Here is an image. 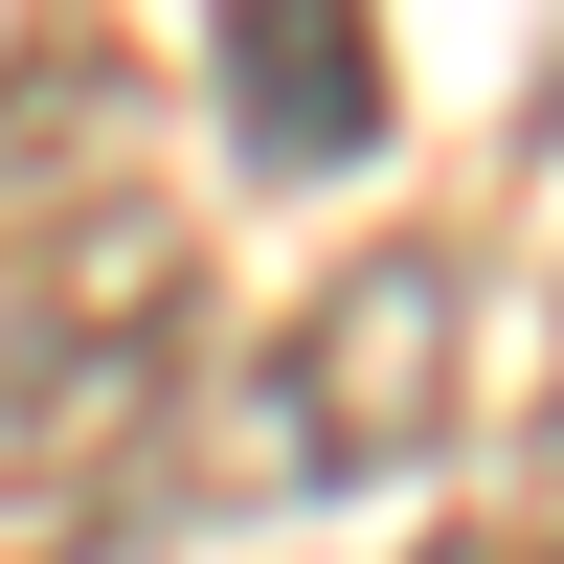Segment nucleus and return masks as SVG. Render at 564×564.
I'll use <instances>...</instances> for the list:
<instances>
[{"instance_id": "f257e3e1", "label": "nucleus", "mask_w": 564, "mask_h": 564, "mask_svg": "<svg viewBox=\"0 0 564 564\" xmlns=\"http://www.w3.org/2000/svg\"><path fill=\"white\" fill-rule=\"evenodd\" d=\"M181 316H204L181 226H68V249L0 294V520L90 497V475L181 406Z\"/></svg>"}, {"instance_id": "f03ea898", "label": "nucleus", "mask_w": 564, "mask_h": 564, "mask_svg": "<svg viewBox=\"0 0 564 564\" xmlns=\"http://www.w3.org/2000/svg\"><path fill=\"white\" fill-rule=\"evenodd\" d=\"M452 384H475V271L452 249H361L294 316V361H271V452L294 475H406L452 430Z\"/></svg>"}, {"instance_id": "7ed1b4c3", "label": "nucleus", "mask_w": 564, "mask_h": 564, "mask_svg": "<svg viewBox=\"0 0 564 564\" xmlns=\"http://www.w3.org/2000/svg\"><path fill=\"white\" fill-rule=\"evenodd\" d=\"M204 23H226V113L271 181L384 159V0H204Z\"/></svg>"}, {"instance_id": "20e7f679", "label": "nucleus", "mask_w": 564, "mask_h": 564, "mask_svg": "<svg viewBox=\"0 0 564 564\" xmlns=\"http://www.w3.org/2000/svg\"><path fill=\"white\" fill-rule=\"evenodd\" d=\"M113 113H135V90H113V45H23V68H0V226H23V204H45V181H68Z\"/></svg>"}, {"instance_id": "39448f33", "label": "nucleus", "mask_w": 564, "mask_h": 564, "mask_svg": "<svg viewBox=\"0 0 564 564\" xmlns=\"http://www.w3.org/2000/svg\"><path fill=\"white\" fill-rule=\"evenodd\" d=\"M430 564H542V520H475V542H430Z\"/></svg>"}]
</instances>
